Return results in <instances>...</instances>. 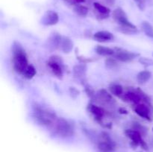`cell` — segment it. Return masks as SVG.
Instances as JSON below:
<instances>
[{"instance_id":"6da1fadb","label":"cell","mask_w":153,"mask_h":152,"mask_svg":"<svg viewBox=\"0 0 153 152\" xmlns=\"http://www.w3.org/2000/svg\"><path fill=\"white\" fill-rule=\"evenodd\" d=\"M13 68L16 70V72L22 75V73L28 66V63L26 55L19 43H15L13 44Z\"/></svg>"},{"instance_id":"7a4b0ae2","label":"cell","mask_w":153,"mask_h":152,"mask_svg":"<svg viewBox=\"0 0 153 152\" xmlns=\"http://www.w3.org/2000/svg\"><path fill=\"white\" fill-rule=\"evenodd\" d=\"M113 18L121 26V29L126 34H135L138 32L135 25L128 20L123 10L121 7H117L113 12Z\"/></svg>"},{"instance_id":"3957f363","label":"cell","mask_w":153,"mask_h":152,"mask_svg":"<svg viewBox=\"0 0 153 152\" xmlns=\"http://www.w3.org/2000/svg\"><path fill=\"white\" fill-rule=\"evenodd\" d=\"M34 116L37 122L42 125H51L56 119L55 113L39 106L34 107Z\"/></svg>"},{"instance_id":"277c9868","label":"cell","mask_w":153,"mask_h":152,"mask_svg":"<svg viewBox=\"0 0 153 152\" xmlns=\"http://www.w3.org/2000/svg\"><path fill=\"white\" fill-rule=\"evenodd\" d=\"M55 131L59 137H69L73 135L74 130L68 121L61 118L55 122Z\"/></svg>"},{"instance_id":"5b68a950","label":"cell","mask_w":153,"mask_h":152,"mask_svg":"<svg viewBox=\"0 0 153 152\" xmlns=\"http://www.w3.org/2000/svg\"><path fill=\"white\" fill-rule=\"evenodd\" d=\"M123 101L127 102L134 103V104H140V101H143L144 102L149 103V98L144 92L141 90L137 91H128L126 92L123 96Z\"/></svg>"},{"instance_id":"8992f818","label":"cell","mask_w":153,"mask_h":152,"mask_svg":"<svg viewBox=\"0 0 153 152\" xmlns=\"http://www.w3.org/2000/svg\"><path fill=\"white\" fill-rule=\"evenodd\" d=\"M114 143L106 133H102L98 142V149L100 152H114Z\"/></svg>"},{"instance_id":"52a82bcc","label":"cell","mask_w":153,"mask_h":152,"mask_svg":"<svg viewBox=\"0 0 153 152\" xmlns=\"http://www.w3.org/2000/svg\"><path fill=\"white\" fill-rule=\"evenodd\" d=\"M48 66L52 70V72L58 77H61L63 75L62 66H61V58L57 56L51 57L50 59L47 62Z\"/></svg>"},{"instance_id":"ba28073f","label":"cell","mask_w":153,"mask_h":152,"mask_svg":"<svg viewBox=\"0 0 153 152\" xmlns=\"http://www.w3.org/2000/svg\"><path fill=\"white\" fill-rule=\"evenodd\" d=\"M59 20L58 14L53 10H48L41 19V23L45 25H56Z\"/></svg>"},{"instance_id":"9c48e42d","label":"cell","mask_w":153,"mask_h":152,"mask_svg":"<svg viewBox=\"0 0 153 152\" xmlns=\"http://www.w3.org/2000/svg\"><path fill=\"white\" fill-rule=\"evenodd\" d=\"M126 134L131 140L133 144L136 145H140L142 147H146V143L144 142V141L142 139L141 135L138 131H134V130H127L126 131Z\"/></svg>"},{"instance_id":"30bf717a","label":"cell","mask_w":153,"mask_h":152,"mask_svg":"<svg viewBox=\"0 0 153 152\" xmlns=\"http://www.w3.org/2000/svg\"><path fill=\"white\" fill-rule=\"evenodd\" d=\"M88 110L94 116V119H96L97 122H100V123L102 122V119L105 115V111L102 108L95 105V104H89L88 106Z\"/></svg>"},{"instance_id":"8fae6325","label":"cell","mask_w":153,"mask_h":152,"mask_svg":"<svg viewBox=\"0 0 153 152\" xmlns=\"http://www.w3.org/2000/svg\"><path fill=\"white\" fill-rule=\"evenodd\" d=\"M114 55L115 58L122 62H129V61H133L136 57L138 56L137 54L125 50H119Z\"/></svg>"},{"instance_id":"7c38bea8","label":"cell","mask_w":153,"mask_h":152,"mask_svg":"<svg viewBox=\"0 0 153 152\" xmlns=\"http://www.w3.org/2000/svg\"><path fill=\"white\" fill-rule=\"evenodd\" d=\"M134 111L139 116L148 121H151L150 110L145 104H137L134 107Z\"/></svg>"},{"instance_id":"4fadbf2b","label":"cell","mask_w":153,"mask_h":152,"mask_svg":"<svg viewBox=\"0 0 153 152\" xmlns=\"http://www.w3.org/2000/svg\"><path fill=\"white\" fill-rule=\"evenodd\" d=\"M97 96L102 103L106 104V105H111V104H113L114 102V99L113 98L112 95L109 94L105 89L99 90L97 94Z\"/></svg>"},{"instance_id":"5bb4252c","label":"cell","mask_w":153,"mask_h":152,"mask_svg":"<svg viewBox=\"0 0 153 152\" xmlns=\"http://www.w3.org/2000/svg\"><path fill=\"white\" fill-rule=\"evenodd\" d=\"M94 7L95 9L96 12L97 13V14H98V16L101 19H105V18L108 17L111 10L108 7L95 1V2H94Z\"/></svg>"},{"instance_id":"9a60e30c","label":"cell","mask_w":153,"mask_h":152,"mask_svg":"<svg viewBox=\"0 0 153 152\" xmlns=\"http://www.w3.org/2000/svg\"><path fill=\"white\" fill-rule=\"evenodd\" d=\"M94 38L100 42H106L114 39V35L107 31H100L94 34Z\"/></svg>"},{"instance_id":"2e32d148","label":"cell","mask_w":153,"mask_h":152,"mask_svg":"<svg viewBox=\"0 0 153 152\" xmlns=\"http://www.w3.org/2000/svg\"><path fill=\"white\" fill-rule=\"evenodd\" d=\"M61 48L64 53H70L73 49V43L69 37H63L61 43Z\"/></svg>"},{"instance_id":"e0dca14e","label":"cell","mask_w":153,"mask_h":152,"mask_svg":"<svg viewBox=\"0 0 153 152\" xmlns=\"http://www.w3.org/2000/svg\"><path fill=\"white\" fill-rule=\"evenodd\" d=\"M87 72V66L85 63L79 64V65L75 66L73 68V73H74L75 77H85L86 75Z\"/></svg>"},{"instance_id":"ac0fdd59","label":"cell","mask_w":153,"mask_h":152,"mask_svg":"<svg viewBox=\"0 0 153 152\" xmlns=\"http://www.w3.org/2000/svg\"><path fill=\"white\" fill-rule=\"evenodd\" d=\"M152 77V73L149 71L143 70V71L140 72L137 75V80L140 84H143L146 83Z\"/></svg>"},{"instance_id":"d6986e66","label":"cell","mask_w":153,"mask_h":152,"mask_svg":"<svg viewBox=\"0 0 153 152\" xmlns=\"http://www.w3.org/2000/svg\"><path fill=\"white\" fill-rule=\"evenodd\" d=\"M63 37H61L59 34H54L53 35L49 37V45H50V47L53 48V49H56L58 46H61V40H62Z\"/></svg>"},{"instance_id":"ffe728a7","label":"cell","mask_w":153,"mask_h":152,"mask_svg":"<svg viewBox=\"0 0 153 152\" xmlns=\"http://www.w3.org/2000/svg\"><path fill=\"white\" fill-rule=\"evenodd\" d=\"M96 52L98 55H102V56H109V55L115 54V52L112 49L102 46H97V47L96 48Z\"/></svg>"},{"instance_id":"44dd1931","label":"cell","mask_w":153,"mask_h":152,"mask_svg":"<svg viewBox=\"0 0 153 152\" xmlns=\"http://www.w3.org/2000/svg\"><path fill=\"white\" fill-rule=\"evenodd\" d=\"M141 28L147 37L153 38V26L149 22L144 21L141 23Z\"/></svg>"},{"instance_id":"7402d4cb","label":"cell","mask_w":153,"mask_h":152,"mask_svg":"<svg viewBox=\"0 0 153 152\" xmlns=\"http://www.w3.org/2000/svg\"><path fill=\"white\" fill-rule=\"evenodd\" d=\"M109 89H110L112 95H115V96L120 97L123 95V86L120 84L111 85V86H109Z\"/></svg>"},{"instance_id":"603a6c76","label":"cell","mask_w":153,"mask_h":152,"mask_svg":"<svg viewBox=\"0 0 153 152\" xmlns=\"http://www.w3.org/2000/svg\"><path fill=\"white\" fill-rule=\"evenodd\" d=\"M36 73H37V72H36L35 68L33 66L28 65L27 68L25 69L24 72L22 73V75L25 77H26V78L31 79L35 75Z\"/></svg>"},{"instance_id":"cb8c5ba5","label":"cell","mask_w":153,"mask_h":152,"mask_svg":"<svg viewBox=\"0 0 153 152\" xmlns=\"http://www.w3.org/2000/svg\"><path fill=\"white\" fill-rule=\"evenodd\" d=\"M74 11L79 16H87L88 13V8L85 6L82 5V4H76L74 7Z\"/></svg>"},{"instance_id":"d4e9b609","label":"cell","mask_w":153,"mask_h":152,"mask_svg":"<svg viewBox=\"0 0 153 152\" xmlns=\"http://www.w3.org/2000/svg\"><path fill=\"white\" fill-rule=\"evenodd\" d=\"M105 66L108 69H114L117 66V62L114 58H108L105 60Z\"/></svg>"},{"instance_id":"484cf974","label":"cell","mask_w":153,"mask_h":152,"mask_svg":"<svg viewBox=\"0 0 153 152\" xmlns=\"http://www.w3.org/2000/svg\"><path fill=\"white\" fill-rule=\"evenodd\" d=\"M139 62L143 66H153V60L149 59L148 58H141L139 59Z\"/></svg>"},{"instance_id":"4316f807","label":"cell","mask_w":153,"mask_h":152,"mask_svg":"<svg viewBox=\"0 0 153 152\" xmlns=\"http://www.w3.org/2000/svg\"><path fill=\"white\" fill-rule=\"evenodd\" d=\"M135 4H137V7L140 10H144L146 7V0H134Z\"/></svg>"},{"instance_id":"83f0119b","label":"cell","mask_w":153,"mask_h":152,"mask_svg":"<svg viewBox=\"0 0 153 152\" xmlns=\"http://www.w3.org/2000/svg\"><path fill=\"white\" fill-rule=\"evenodd\" d=\"M85 90H86V92L88 93V96H90L91 98H92L93 96H94V92L91 87L90 86H85Z\"/></svg>"},{"instance_id":"f1b7e54d","label":"cell","mask_w":153,"mask_h":152,"mask_svg":"<svg viewBox=\"0 0 153 152\" xmlns=\"http://www.w3.org/2000/svg\"><path fill=\"white\" fill-rule=\"evenodd\" d=\"M64 1L70 4H79V3L85 2L86 0H64Z\"/></svg>"},{"instance_id":"f546056e","label":"cell","mask_w":153,"mask_h":152,"mask_svg":"<svg viewBox=\"0 0 153 152\" xmlns=\"http://www.w3.org/2000/svg\"><path fill=\"white\" fill-rule=\"evenodd\" d=\"M70 93H71V95H73V96L74 95V97L77 96V95H79V90H77V89H76V88H74V87H70Z\"/></svg>"},{"instance_id":"4dcf8cb0","label":"cell","mask_w":153,"mask_h":152,"mask_svg":"<svg viewBox=\"0 0 153 152\" xmlns=\"http://www.w3.org/2000/svg\"><path fill=\"white\" fill-rule=\"evenodd\" d=\"M105 1L106 4H108L110 5H112L114 3V0H105Z\"/></svg>"},{"instance_id":"1f68e13d","label":"cell","mask_w":153,"mask_h":152,"mask_svg":"<svg viewBox=\"0 0 153 152\" xmlns=\"http://www.w3.org/2000/svg\"><path fill=\"white\" fill-rule=\"evenodd\" d=\"M148 1H150V0H148Z\"/></svg>"},{"instance_id":"d6a6232c","label":"cell","mask_w":153,"mask_h":152,"mask_svg":"<svg viewBox=\"0 0 153 152\" xmlns=\"http://www.w3.org/2000/svg\"><path fill=\"white\" fill-rule=\"evenodd\" d=\"M90 1H92V0H90Z\"/></svg>"},{"instance_id":"836d02e7","label":"cell","mask_w":153,"mask_h":152,"mask_svg":"<svg viewBox=\"0 0 153 152\" xmlns=\"http://www.w3.org/2000/svg\"><path fill=\"white\" fill-rule=\"evenodd\" d=\"M152 55H153V54H152Z\"/></svg>"},{"instance_id":"e575fe53","label":"cell","mask_w":153,"mask_h":152,"mask_svg":"<svg viewBox=\"0 0 153 152\" xmlns=\"http://www.w3.org/2000/svg\"><path fill=\"white\" fill-rule=\"evenodd\" d=\"M152 130H153V129H152Z\"/></svg>"}]
</instances>
